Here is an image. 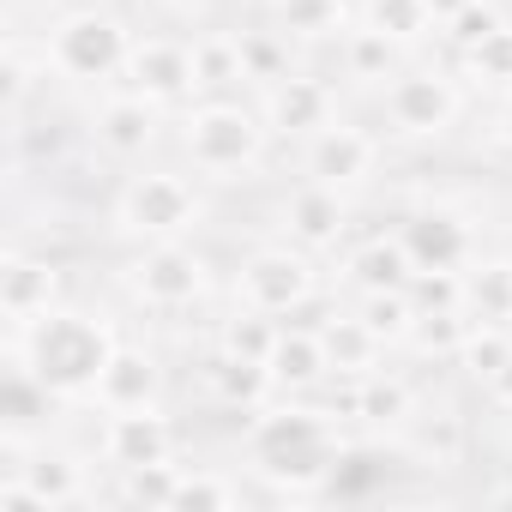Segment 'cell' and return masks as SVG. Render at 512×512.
Segmentation results:
<instances>
[{
    "label": "cell",
    "instance_id": "1",
    "mask_svg": "<svg viewBox=\"0 0 512 512\" xmlns=\"http://www.w3.org/2000/svg\"><path fill=\"white\" fill-rule=\"evenodd\" d=\"M109 356H115V332L73 308H55L37 326L7 338V362H19L49 398H91Z\"/></svg>",
    "mask_w": 512,
    "mask_h": 512
},
{
    "label": "cell",
    "instance_id": "2",
    "mask_svg": "<svg viewBox=\"0 0 512 512\" xmlns=\"http://www.w3.org/2000/svg\"><path fill=\"white\" fill-rule=\"evenodd\" d=\"M247 452H253V470L284 482V488H320L338 458H344V440L332 434V422L308 404H266L253 410V428H247Z\"/></svg>",
    "mask_w": 512,
    "mask_h": 512
},
{
    "label": "cell",
    "instance_id": "3",
    "mask_svg": "<svg viewBox=\"0 0 512 512\" xmlns=\"http://www.w3.org/2000/svg\"><path fill=\"white\" fill-rule=\"evenodd\" d=\"M266 139H272L266 115L247 109V103H235V97H199L181 115V151L211 181H235L247 169H260Z\"/></svg>",
    "mask_w": 512,
    "mask_h": 512
},
{
    "label": "cell",
    "instance_id": "4",
    "mask_svg": "<svg viewBox=\"0 0 512 512\" xmlns=\"http://www.w3.org/2000/svg\"><path fill=\"white\" fill-rule=\"evenodd\" d=\"M43 55H49V73L67 79V85H109L127 73V55H133V31L109 13V7H67L49 37H43Z\"/></svg>",
    "mask_w": 512,
    "mask_h": 512
},
{
    "label": "cell",
    "instance_id": "5",
    "mask_svg": "<svg viewBox=\"0 0 512 512\" xmlns=\"http://www.w3.org/2000/svg\"><path fill=\"white\" fill-rule=\"evenodd\" d=\"M205 217V199L187 175L175 169H145V175H127L121 199H115V223L133 235V241H181L193 223Z\"/></svg>",
    "mask_w": 512,
    "mask_h": 512
},
{
    "label": "cell",
    "instance_id": "6",
    "mask_svg": "<svg viewBox=\"0 0 512 512\" xmlns=\"http://www.w3.org/2000/svg\"><path fill=\"white\" fill-rule=\"evenodd\" d=\"M235 296L247 308H260V314H302L308 296H314V253L296 247V241H272V247H253L247 260H241V278H235Z\"/></svg>",
    "mask_w": 512,
    "mask_h": 512
},
{
    "label": "cell",
    "instance_id": "7",
    "mask_svg": "<svg viewBox=\"0 0 512 512\" xmlns=\"http://www.w3.org/2000/svg\"><path fill=\"white\" fill-rule=\"evenodd\" d=\"M127 284H133V296L145 308L181 314L211 290V272H205V253H193L187 235H181V241H139L133 266H127Z\"/></svg>",
    "mask_w": 512,
    "mask_h": 512
},
{
    "label": "cell",
    "instance_id": "8",
    "mask_svg": "<svg viewBox=\"0 0 512 512\" xmlns=\"http://www.w3.org/2000/svg\"><path fill=\"white\" fill-rule=\"evenodd\" d=\"M380 109H386V127L398 139H446L452 121H458V85L446 73H392L380 85Z\"/></svg>",
    "mask_w": 512,
    "mask_h": 512
},
{
    "label": "cell",
    "instance_id": "9",
    "mask_svg": "<svg viewBox=\"0 0 512 512\" xmlns=\"http://www.w3.org/2000/svg\"><path fill=\"white\" fill-rule=\"evenodd\" d=\"M380 163H386V139H380L374 127H356V121H332V127H320V133L302 145V169H308L314 181L338 187V193L368 187V181L380 175Z\"/></svg>",
    "mask_w": 512,
    "mask_h": 512
},
{
    "label": "cell",
    "instance_id": "10",
    "mask_svg": "<svg viewBox=\"0 0 512 512\" xmlns=\"http://www.w3.org/2000/svg\"><path fill=\"white\" fill-rule=\"evenodd\" d=\"M157 127H163V103L145 97V91H133V85H115L97 103V115H91V139L115 163H139L157 145Z\"/></svg>",
    "mask_w": 512,
    "mask_h": 512
},
{
    "label": "cell",
    "instance_id": "11",
    "mask_svg": "<svg viewBox=\"0 0 512 512\" xmlns=\"http://www.w3.org/2000/svg\"><path fill=\"white\" fill-rule=\"evenodd\" d=\"M260 115H266V127L278 139H302L308 145L320 127L338 121V91L326 79H314V73H284L278 85L260 91Z\"/></svg>",
    "mask_w": 512,
    "mask_h": 512
},
{
    "label": "cell",
    "instance_id": "12",
    "mask_svg": "<svg viewBox=\"0 0 512 512\" xmlns=\"http://www.w3.org/2000/svg\"><path fill=\"white\" fill-rule=\"evenodd\" d=\"M121 85L157 97L163 109L199 97V79H193V43H181V37H133V55H127Z\"/></svg>",
    "mask_w": 512,
    "mask_h": 512
},
{
    "label": "cell",
    "instance_id": "13",
    "mask_svg": "<svg viewBox=\"0 0 512 512\" xmlns=\"http://www.w3.org/2000/svg\"><path fill=\"white\" fill-rule=\"evenodd\" d=\"M398 241L404 253L416 260V272H464L470 266V253H476V235L458 211L446 205H422L398 223Z\"/></svg>",
    "mask_w": 512,
    "mask_h": 512
},
{
    "label": "cell",
    "instance_id": "14",
    "mask_svg": "<svg viewBox=\"0 0 512 512\" xmlns=\"http://www.w3.org/2000/svg\"><path fill=\"white\" fill-rule=\"evenodd\" d=\"M55 308H61L55 260H37V253L13 247L7 260H0V314H7V332H25V326H37Z\"/></svg>",
    "mask_w": 512,
    "mask_h": 512
},
{
    "label": "cell",
    "instance_id": "15",
    "mask_svg": "<svg viewBox=\"0 0 512 512\" xmlns=\"http://www.w3.org/2000/svg\"><path fill=\"white\" fill-rule=\"evenodd\" d=\"M97 452H103V464L121 476V470H133V464L175 458V428H169L163 410H103Z\"/></svg>",
    "mask_w": 512,
    "mask_h": 512
},
{
    "label": "cell",
    "instance_id": "16",
    "mask_svg": "<svg viewBox=\"0 0 512 512\" xmlns=\"http://www.w3.org/2000/svg\"><path fill=\"white\" fill-rule=\"evenodd\" d=\"M344 229H350V199H344L338 187H326V181L308 175V181L284 199V241H296V247H308V253H326V247L344 241Z\"/></svg>",
    "mask_w": 512,
    "mask_h": 512
},
{
    "label": "cell",
    "instance_id": "17",
    "mask_svg": "<svg viewBox=\"0 0 512 512\" xmlns=\"http://www.w3.org/2000/svg\"><path fill=\"white\" fill-rule=\"evenodd\" d=\"M157 398H163V368H157V356L115 344V356H109V368H103L91 404H97V410H157Z\"/></svg>",
    "mask_w": 512,
    "mask_h": 512
},
{
    "label": "cell",
    "instance_id": "18",
    "mask_svg": "<svg viewBox=\"0 0 512 512\" xmlns=\"http://www.w3.org/2000/svg\"><path fill=\"white\" fill-rule=\"evenodd\" d=\"M320 344H326L332 380H362V374H374L380 356H386V344L374 338V326H368L362 314H332V320H320Z\"/></svg>",
    "mask_w": 512,
    "mask_h": 512
},
{
    "label": "cell",
    "instance_id": "19",
    "mask_svg": "<svg viewBox=\"0 0 512 512\" xmlns=\"http://www.w3.org/2000/svg\"><path fill=\"white\" fill-rule=\"evenodd\" d=\"M344 404H350V416H362L368 428H404V422L416 416V386H410L404 374H392V368H374V374L350 380Z\"/></svg>",
    "mask_w": 512,
    "mask_h": 512
},
{
    "label": "cell",
    "instance_id": "20",
    "mask_svg": "<svg viewBox=\"0 0 512 512\" xmlns=\"http://www.w3.org/2000/svg\"><path fill=\"white\" fill-rule=\"evenodd\" d=\"M410 278H416V260L404 253V241L392 235H374V241H362V247H350V260H344V284L356 290V296H374V290H410Z\"/></svg>",
    "mask_w": 512,
    "mask_h": 512
},
{
    "label": "cell",
    "instance_id": "21",
    "mask_svg": "<svg viewBox=\"0 0 512 512\" xmlns=\"http://www.w3.org/2000/svg\"><path fill=\"white\" fill-rule=\"evenodd\" d=\"M272 380H278V392H314L320 380H332V368H326V344H320V326H284L278 332V350H272Z\"/></svg>",
    "mask_w": 512,
    "mask_h": 512
},
{
    "label": "cell",
    "instance_id": "22",
    "mask_svg": "<svg viewBox=\"0 0 512 512\" xmlns=\"http://www.w3.org/2000/svg\"><path fill=\"white\" fill-rule=\"evenodd\" d=\"M205 374H211V398L229 404V410H247V416L266 410V398L278 392V380H272L266 362H247V356H229V350H217V362Z\"/></svg>",
    "mask_w": 512,
    "mask_h": 512
},
{
    "label": "cell",
    "instance_id": "23",
    "mask_svg": "<svg viewBox=\"0 0 512 512\" xmlns=\"http://www.w3.org/2000/svg\"><path fill=\"white\" fill-rule=\"evenodd\" d=\"M398 49H404V43H392L386 31L350 25V31L338 37V67H344V79H356V85H386V79L398 73Z\"/></svg>",
    "mask_w": 512,
    "mask_h": 512
},
{
    "label": "cell",
    "instance_id": "24",
    "mask_svg": "<svg viewBox=\"0 0 512 512\" xmlns=\"http://www.w3.org/2000/svg\"><path fill=\"white\" fill-rule=\"evenodd\" d=\"M272 25L290 43H326L350 31V0H272Z\"/></svg>",
    "mask_w": 512,
    "mask_h": 512
},
{
    "label": "cell",
    "instance_id": "25",
    "mask_svg": "<svg viewBox=\"0 0 512 512\" xmlns=\"http://www.w3.org/2000/svg\"><path fill=\"white\" fill-rule=\"evenodd\" d=\"M193 79H199V97H229L235 85H247V73H241V37H229V31L193 37Z\"/></svg>",
    "mask_w": 512,
    "mask_h": 512
},
{
    "label": "cell",
    "instance_id": "26",
    "mask_svg": "<svg viewBox=\"0 0 512 512\" xmlns=\"http://www.w3.org/2000/svg\"><path fill=\"white\" fill-rule=\"evenodd\" d=\"M464 314L512 326V260H470L464 266Z\"/></svg>",
    "mask_w": 512,
    "mask_h": 512
},
{
    "label": "cell",
    "instance_id": "27",
    "mask_svg": "<svg viewBox=\"0 0 512 512\" xmlns=\"http://www.w3.org/2000/svg\"><path fill=\"white\" fill-rule=\"evenodd\" d=\"M19 482L37 494L43 512H55V506H79V500H85V470H79L73 458H61V452H37V458H25Z\"/></svg>",
    "mask_w": 512,
    "mask_h": 512
},
{
    "label": "cell",
    "instance_id": "28",
    "mask_svg": "<svg viewBox=\"0 0 512 512\" xmlns=\"http://www.w3.org/2000/svg\"><path fill=\"white\" fill-rule=\"evenodd\" d=\"M404 446H410V458L416 464H440V470H452L458 458H464V422L452 416V410H440V416H410L404 422Z\"/></svg>",
    "mask_w": 512,
    "mask_h": 512
},
{
    "label": "cell",
    "instance_id": "29",
    "mask_svg": "<svg viewBox=\"0 0 512 512\" xmlns=\"http://www.w3.org/2000/svg\"><path fill=\"white\" fill-rule=\"evenodd\" d=\"M278 332H284V320H278V314H260V308H247V302H241V308L217 326V350L247 356V362H272Z\"/></svg>",
    "mask_w": 512,
    "mask_h": 512
},
{
    "label": "cell",
    "instance_id": "30",
    "mask_svg": "<svg viewBox=\"0 0 512 512\" xmlns=\"http://www.w3.org/2000/svg\"><path fill=\"white\" fill-rule=\"evenodd\" d=\"M362 25L386 31L392 43H422L428 31H440L434 0H362Z\"/></svg>",
    "mask_w": 512,
    "mask_h": 512
},
{
    "label": "cell",
    "instance_id": "31",
    "mask_svg": "<svg viewBox=\"0 0 512 512\" xmlns=\"http://www.w3.org/2000/svg\"><path fill=\"white\" fill-rule=\"evenodd\" d=\"M464 338H470V314H464V308H434V314L416 308V326H410L404 344H410L416 356H446V362H458Z\"/></svg>",
    "mask_w": 512,
    "mask_h": 512
},
{
    "label": "cell",
    "instance_id": "32",
    "mask_svg": "<svg viewBox=\"0 0 512 512\" xmlns=\"http://www.w3.org/2000/svg\"><path fill=\"white\" fill-rule=\"evenodd\" d=\"M506 362H512V326H500V320H470V338H464V350H458V368L488 386Z\"/></svg>",
    "mask_w": 512,
    "mask_h": 512
},
{
    "label": "cell",
    "instance_id": "33",
    "mask_svg": "<svg viewBox=\"0 0 512 512\" xmlns=\"http://www.w3.org/2000/svg\"><path fill=\"white\" fill-rule=\"evenodd\" d=\"M241 73H247V85H278L284 73H296L290 67V37L272 25V31H241Z\"/></svg>",
    "mask_w": 512,
    "mask_h": 512
},
{
    "label": "cell",
    "instance_id": "34",
    "mask_svg": "<svg viewBox=\"0 0 512 512\" xmlns=\"http://www.w3.org/2000/svg\"><path fill=\"white\" fill-rule=\"evenodd\" d=\"M175 488H181V464L175 458L121 470V500L127 506H175Z\"/></svg>",
    "mask_w": 512,
    "mask_h": 512
},
{
    "label": "cell",
    "instance_id": "35",
    "mask_svg": "<svg viewBox=\"0 0 512 512\" xmlns=\"http://www.w3.org/2000/svg\"><path fill=\"white\" fill-rule=\"evenodd\" d=\"M464 73L476 79V85H488V91H512V25H500V31H488L476 49H464Z\"/></svg>",
    "mask_w": 512,
    "mask_h": 512
},
{
    "label": "cell",
    "instance_id": "36",
    "mask_svg": "<svg viewBox=\"0 0 512 512\" xmlns=\"http://www.w3.org/2000/svg\"><path fill=\"white\" fill-rule=\"evenodd\" d=\"M356 314L374 326L380 344H404L410 326H416V302H410V290H374V296H362Z\"/></svg>",
    "mask_w": 512,
    "mask_h": 512
},
{
    "label": "cell",
    "instance_id": "37",
    "mask_svg": "<svg viewBox=\"0 0 512 512\" xmlns=\"http://www.w3.org/2000/svg\"><path fill=\"white\" fill-rule=\"evenodd\" d=\"M37 73H49V55L37 49V61H31V49L13 37V43H7V115H13V121L25 115V103H31V91H37Z\"/></svg>",
    "mask_w": 512,
    "mask_h": 512
},
{
    "label": "cell",
    "instance_id": "38",
    "mask_svg": "<svg viewBox=\"0 0 512 512\" xmlns=\"http://www.w3.org/2000/svg\"><path fill=\"white\" fill-rule=\"evenodd\" d=\"M410 302L422 314L434 308H464V272H416L410 278Z\"/></svg>",
    "mask_w": 512,
    "mask_h": 512
},
{
    "label": "cell",
    "instance_id": "39",
    "mask_svg": "<svg viewBox=\"0 0 512 512\" xmlns=\"http://www.w3.org/2000/svg\"><path fill=\"white\" fill-rule=\"evenodd\" d=\"M500 25H506V19L494 13V0H470V7H464L458 19H446L440 31H446V37L458 43V55H464V49H476V43H482L488 31H500Z\"/></svg>",
    "mask_w": 512,
    "mask_h": 512
},
{
    "label": "cell",
    "instance_id": "40",
    "mask_svg": "<svg viewBox=\"0 0 512 512\" xmlns=\"http://www.w3.org/2000/svg\"><path fill=\"white\" fill-rule=\"evenodd\" d=\"M241 500V488L235 482H223V476H205V470H181V488H175V506H235Z\"/></svg>",
    "mask_w": 512,
    "mask_h": 512
},
{
    "label": "cell",
    "instance_id": "41",
    "mask_svg": "<svg viewBox=\"0 0 512 512\" xmlns=\"http://www.w3.org/2000/svg\"><path fill=\"white\" fill-rule=\"evenodd\" d=\"M488 398H494L500 410H512V362H506V368H500V374L488 380Z\"/></svg>",
    "mask_w": 512,
    "mask_h": 512
},
{
    "label": "cell",
    "instance_id": "42",
    "mask_svg": "<svg viewBox=\"0 0 512 512\" xmlns=\"http://www.w3.org/2000/svg\"><path fill=\"white\" fill-rule=\"evenodd\" d=\"M500 139H506V145H512V91H506V97H500Z\"/></svg>",
    "mask_w": 512,
    "mask_h": 512
}]
</instances>
